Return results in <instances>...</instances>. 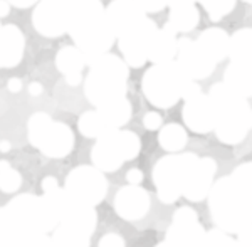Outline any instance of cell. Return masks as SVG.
<instances>
[{
    "instance_id": "obj_2",
    "label": "cell",
    "mask_w": 252,
    "mask_h": 247,
    "mask_svg": "<svg viewBox=\"0 0 252 247\" xmlns=\"http://www.w3.org/2000/svg\"><path fill=\"white\" fill-rule=\"evenodd\" d=\"M146 126L148 128H158L160 126V116L158 115H148V118H146Z\"/></svg>"
},
{
    "instance_id": "obj_1",
    "label": "cell",
    "mask_w": 252,
    "mask_h": 247,
    "mask_svg": "<svg viewBox=\"0 0 252 247\" xmlns=\"http://www.w3.org/2000/svg\"><path fill=\"white\" fill-rule=\"evenodd\" d=\"M126 177H128V182H131V184H140L141 178H143L140 170H129Z\"/></svg>"
}]
</instances>
